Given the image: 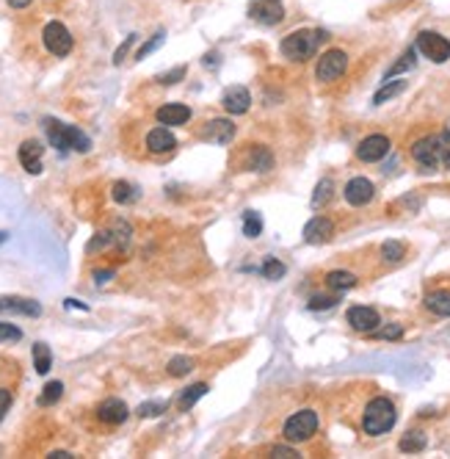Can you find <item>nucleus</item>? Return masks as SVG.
<instances>
[{
	"mask_svg": "<svg viewBox=\"0 0 450 459\" xmlns=\"http://www.w3.org/2000/svg\"><path fill=\"white\" fill-rule=\"evenodd\" d=\"M445 144H448V133H442V136H425L420 141H415L412 158L423 166L425 172H431V169H437L442 163V155L448 150Z\"/></svg>",
	"mask_w": 450,
	"mask_h": 459,
	"instance_id": "obj_4",
	"label": "nucleus"
},
{
	"mask_svg": "<svg viewBox=\"0 0 450 459\" xmlns=\"http://www.w3.org/2000/svg\"><path fill=\"white\" fill-rule=\"evenodd\" d=\"M425 307L434 313V315H442L448 318L450 315V291H434L425 296Z\"/></svg>",
	"mask_w": 450,
	"mask_h": 459,
	"instance_id": "obj_21",
	"label": "nucleus"
},
{
	"mask_svg": "<svg viewBox=\"0 0 450 459\" xmlns=\"http://www.w3.org/2000/svg\"><path fill=\"white\" fill-rule=\"evenodd\" d=\"M375 197V188L373 183L368 178H353L349 180V185H346V202L353 205V207H362V205H368L371 200Z\"/></svg>",
	"mask_w": 450,
	"mask_h": 459,
	"instance_id": "obj_10",
	"label": "nucleus"
},
{
	"mask_svg": "<svg viewBox=\"0 0 450 459\" xmlns=\"http://www.w3.org/2000/svg\"><path fill=\"white\" fill-rule=\"evenodd\" d=\"M331 191H334L331 180H321V183L315 185V194H312V207H315V210H318V207H324V205L331 200Z\"/></svg>",
	"mask_w": 450,
	"mask_h": 459,
	"instance_id": "obj_29",
	"label": "nucleus"
},
{
	"mask_svg": "<svg viewBox=\"0 0 450 459\" xmlns=\"http://www.w3.org/2000/svg\"><path fill=\"white\" fill-rule=\"evenodd\" d=\"M249 14L251 20H257L260 26H276L285 17V11H282V6L276 0H257L249 9Z\"/></svg>",
	"mask_w": 450,
	"mask_h": 459,
	"instance_id": "obj_12",
	"label": "nucleus"
},
{
	"mask_svg": "<svg viewBox=\"0 0 450 459\" xmlns=\"http://www.w3.org/2000/svg\"><path fill=\"white\" fill-rule=\"evenodd\" d=\"M61 393H64V384L61 382L45 384V393L39 396V404H42V407H50V404H55V401L61 399Z\"/></svg>",
	"mask_w": 450,
	"mask_h": 459,
	"instance_id": "obj_32",
	"label": "nucleus"
},
{
	"mask_svg": "<svg viewBox=\"0 0 450 459\" xmlns=\"http://www.w3.org/2000/svg\"><path fill=\"white\" fill-rule=\"evenodd\" d=\"M326 285L331 288V291H349L356 285V277L351 274V271H329L326 274Z\"/></svg>",
	"mask_w": 450,
	"mask_h": 459,
	"instance_id": "obj_23",
	"label": "nucleus"
},
{
	"mask_svg": "<svg viewBox=\"0 0 450 459\" xmlns=\"http://www.w3.org/2000/svg\"><path fill=\"white\" fill-rule=\"evenodd\" d=\"M221 105H224L226 114H235V117L246 114L251 105L249 89H246V86H229L224 92V97H221Z\"/></svg>",
	"mask_w": 450,
	"mask_h": 459,
	"instance_id": "obj_11",
	"label": "nucleus"
},
{
	"mask_svg": "<svg viewBox=\"0 0 450 459\" xmlns=\"http://www.w3.org/2000/svg\"><path fill=\"white\" fill-rule=\"evenodd\" d=\"M133 42H136V33H133V36H127L125 45H122V48L116 50V55H114V61H116V64H122V61H125V53L130 50V45H133Z\"/></svg>",
	"mask_w": 450,
	"mask_h": 459,
	"instance_id": "obj_44",
	"label": "nucleus"
},
{
	"mask_svg": "<svg viewBox=\"0 0 450 459\" xmlns=\"http://www.w3.org/2000/svg\"><path fill=\"white\" fill-rule=\"evenodd\" d=\"M160 42H163V31H160V33H155V36H152V42H147V45L138 50V55H136V58H147V55H150V53L160 45Z\"/></svg>",
	"mask_w": 450,
	"mask_h": 459,
	"instance_id": "obj_41",
	"label": "nucleus"
},
{
	"mask_svg": "<svg viewBox=\"0 0 450 459\" xmlns=\"http://www.w3.org/2000/svg\"><path fill=\"white\" fill-rule=\"evenodd\" d=\"M42 39L53 55H70V50H72V33L61 23H48L42 31Z\"/></svg>",
	"mask_w": 450,
	"mask_h": 459,
	"instance_id": "obj_8",
	"label": "nucleus"
},
{
	"mask_svg": "<svg viewBox=\"0 0 450 459\" xmlns=\"http://www.w3.org/2000/svg\"><path fill=\"white\" fill-rule=\"evenodd\" d=\"M163 409H166L163 401H147V404L138 407V415H141V418H155V415H160Z\"/></svg>",
	"mask_w": 450,
	"mask_h": 459,
	"instance_id": "obj_36",
	"label": "nucleus"
},
{
	"mask_svg": "<svg viewBox=\"0 0 450 459\" xmlns=\"http://www.w3.org/2000/svg\"><path fill=\"white\" fill-rule=\"evenodd\" d=\"M42 153H45V147L36 139H28L20 144V163L26 166V172H31V175L42 172Z\"/></svg>",
	"mask_w": 450,
	"mask_h": 459,
	"instance_id": "obj_15",
	"label": "nucleus"
},
{
	"mask_svg": "<svg viewBox=\"0 0 450 459\" xmlns=\"http://www.w3.org/2000/svg\"><path fill=\"white\" fill-rule=\"evenodd\" d=\"M442 163H445V169H450V147L445 150V155H442Z\"/></svg>",
	"mask_w": 450,
	"mask_h": 459,
	"instance_id": "obj_49",
	"label": "nucleus"
},
{
	"mask_svg": "<svg viewBox=\"0 0 450 459\" xmlns=\"http://www.w3.org/2000/svg\"><path fill=\"white\" fill-rule=\"evenodd\" d=\"M260 271H263L265 280H279V277H285V263H279L276 257H268Z\"/></svg>",
	"mask_w": 450,
	"mask_h": 459,
	"instance_id": "obj_34",
	"label": "nucleus"
},
{
	"mask_svg": "<svg viewBox=\"0 0 450 459\" xmlns=\"http://www.w3.org/2000/svg\"><path fill=\"white\" fill-rule=\"evenodd\" d=\"M346 67H349V55L343 50H329L324 53L321 58H318V67H315V77L321 80V83H331V80H337V77L346 72Z\"/></svg>",
	"mask_w": 450,
	"mask_h": 459,
	"instance_id": "obj_7",
	"label": "nucleus"
},
{
	"mask_svg": "<svg viewBox=\"0 0 450 459\" xmlns=\"http://www.w3.org/2000/svg\"><path fill=\"white\" fill-rule=\"evenodd\" d=\"M387 153H390V139L387 136H378V133L362 139L359 147H356V158L365 161V163H375V161H381Z\"/></svg>",
	"mask_w": 450,
	"mask_h": 459,
	"instance_id": "obj_9",
	"label": "nucleus"
},
{
	"mask_svg": "<svg viewBox=\"0 0 450 459\" xmlns=\"http://www.w3.org/2000/svg\"><path fill=\"white\" fill-rule=\"evenodd\" d=\"M337 305V296H312L309 299V310H329Z\"/></svg>",
	"mask_w": 450,
	"mask_h": 459,
	"instance_id": "obj_38",
	"label": "nucleus"
},
{
	"mask_svg": "<svg viewBox=\"0 0 450 459\" xmlns=\"http://www.w3.org/2000/svg\"><path fill=\"white\" fill-rule=\"evenodd\" d=\"M182 77H185V67H177V70H172V72H166V75L158 77V83H163V86H172V83L182 80Z\"/></svg>",
	"mask_w": 450,
	"mask_h": 459,
	"instance_id": "obj_40",
	"label": "nucleus"
},
{
	"mask_svg": "<svg viewBox=\"0 0 450 459\" xmlns=\"http://www.w3.org/2000/svg\"><path fill=\"white\" fill-rule=\"evenodd\" d=\"M331 235H334V225L324 216L309 219L307 227H304V241L307 244H326V241H331Z\"/></svg>",
	"mask_w": 450,
	"mask_h": 459,
	"instance_id": "obj_16",
	"label": "nucleus"
},
{
	"mask_svg": "<svg viewBox=\"0 0 450 459\" xmlns=\"http://www.w3.org/2000/svg\"><path fill=\"white\" fill-rule=\"evenodd\" d=\"M403 89H406V80H393V83H387V86H381V89L375 92L373 102L375 105H381V102L393 100V97H398Z\"/></svg>",
	"mask_w": 450,
	"mask_h": 459,
	"instance_id": "obj_27",
	"label": "nucleus"
},
{
	"mask_svg": "<svg viewBox=\"0 0 450 459\" xmlns=\"http://www.w3.org/2000/svg\"><path fill=\"white\" fill-rule=\"evenodd\" d=\"M204 393H207V384L204 382L191 384V387H185V393L180 396V401H177V404H180V409H191L197 401H199L202 396H204Z\"/></svg>",
	"mask_w": 450,
	"mask_h": 459,
	"instance_id": "obj_25",
	"label": "nucleus"
},
{
	"mask_svg": "<svg viewBox=\"0 0 450 459\" xmlns=\"http://www.w3.org/2000/svg\"><path fill=\"white\" fill-rule=\"evenodd\" d=\"M417 50L423 53L428 61L434 64H445L450 58V42L442 33H434V31H423L417 36Z\"/></svg>",
	"mask_w": 450,
	"mask_h": 459,
	"instance_id": "obj_6",
	"label": "nucleus"
},
{
	"mask_svg": "<svg viewBox=\"0 0 450 459\" xmlns=\"http://www.w3.org/2000/svg\"><path fill=\"white\" fill-rule=\"evenodd\" d=\"M33 365H36V374H48L53 365V355L48 349V343H36L33 346Z\"/></svg>",
	"mask_w": 450,
	"mask_h": 459,
	"instance_id": "obj_24",
	"label": "nucleus"
},
{
	"mask_svg": "<svg viewBox=\"0 0 450 459\" xmlns=\"http://www.w3.org/2000/svg\"><path fill=\"white\" fill-rule=\"evenodd\" d=\"M268 454H271V457H299V451H296V448H290V446H276V448H271V451H268Z\"/></svg>",
	"mask_w": 450,
	"mask_h": 459,
	"instance_id": "obj_42",
	"label": "nucleus"
},
{
	"mask_svg": "<svg viewBox=\"0 0 450 459\" xmlns=\"http://www.w3.org/2000/svg\"><path fill=\"white\" fill-rule=\"evenodd\" d=\"M232 136H235V125L226 122V119H210V122H204V128H202V139H204V141L229 144Z\"/></svg>",
	"mask_w": 450,
	"mask_h": 459,
	"instance_id": "obj_17",
	"label": "nucleus"
},
{
	"mask_svg": "<svg viewBox=\"0 0 450 459\" xmlns=\"http://www.w3.org/2000/svg\"><path fill=\"white\" fill-rule=\"evenodd\" d=\"M0 313H17V315H39L42 313V305L39 302H33V299H14V296H9V299H0Z\"/></svg>",
	"mask_w": 450,
	"mask_h": 459,
	"instance_id": "obj_20",
	"label": "nucleus"
},
{
	"mask_svg": "<svg viewBox=\"0 0 450 459\" xmlns=\"http://www.w3.org/2000/svg\"><path fill=\"white\" fill-rule=\"evenodd\" d=\"M315 432H318V415L312 409H301L293 418H287V423H285V437L290 443H304Z\"/></svg>",
	"mask_w": 450,
	"mask_h": 459,
	"instance_id": "obj_5",
	"label": "nucleus"
},
{
	"mask_svg": "<svg viewBox=\"0 0 450 459\" xmlns=\"http://www.w3.org/2000/svg\"><path fill=\"white\" fill-rule=\"evenodd\" d=\"M326 39L324 31H309V28H301L293 31L290 36L282 39V53L290 58V61H307L318 53V45Z\"/></svg>",
	"mask_w": 450,
	"mask_h": 459,
	"instance_id": "obj_1",
	"label": "nucleus"
},
{
	"mask_svg": "<svg viewBox=\"0 0 450 459\" xmlns=\"http://www.w3.org/2000/svg\"><path fill=\"white\" fill-rule=\"evenodd\" d=\"M412 67H415V50H412V48H409V50L403 53V55H400V61L398 64H393V67H390V70H387V80H390V77H395V75H400V72H406V70H412Z\"/></svg>",
	"mask_w": 450,
	"mask_h": 459,
	"instance_id": "obj_31",
	"label": "nucleus"
},
{
	"mask_svg": "<svg viewBox=\"0 0 450 459\" xmlns=\"http://www.w3.org/2000/svg\"><path fill=\"white\" fill-rule=\"evenodd\" d=\"M155 117H158L160 125H185V122L191 119V108L182 105V102H169V105L158 108Z\"/></svg>",
	"mask_w": 450,
	"mask_h": 459,
	"instance_id": "obj_18",
	"label": "nucleus"
},
{
	"mask_svg": "<svg viewBox=\"0 0 450 459\" xmlns=\"http://www.w3.org/2000/svg\"><path fill=\"white\" fill-rule=\"evenodd\" d=\"M67 307H80V310H89V307L83 305V302H75V299H67Z\"/></svg>",
	"mask_w": 450,
	"mask_h": 459,
	"instance_id": "obj_48",
	"label": "nucleus"
},
{
	"mask_svg": "<svg viewBox=\"0 0 450 459\" xmlns=\"http://www.w3.org/2000/svg\"><path fill=\"white\" fill-rule=\"evenodd\" d=\"M263 232V219L254 213V210H246L243 213V235L246 238H257Z\"/></svg>",
	"mask_w": 450,
	"mask_h": 459,
	"instance_id": "obj_30",
	"label": "nucleus"
},
{
	"mask_svg": "<svg viewBox=\"0 0 450 459\" xmlns=\"http://www.w3.org/2000/svg\"><path fill=\"white\" fill-rule=\"evenodd\" d=\"M9 6L11 9H26V6H31V0H9Z\"/></svg>",
	"mask_w": 450,
	"mask_h": 459,
	"instance_id": "obj_45",
	"label": "nucleus"
},
{
	"mask_svg": "<svg viewBox=\"0 0 450 459\" xmlns=\"http://www.w3.org/2000/svg\"><path fill=\"white\" fill-rule=\"evenodd\" d=\"M9 407H11V393L0 387V421H3V415L9 412Z\"/></svg>",
	"mask_w": 450,
	"mask_h": 459,
	"instance_id": "obj_43",
	"label": "nucleus"
},
{
	"mask_svg": "<svg viewBox=\"0 0 450 459\" xmlns=\"http://www.w3.org/2000/svg\"><path fill=\"white\" fill-rule=\"evenodd\" d=\"M194 368L191 357H172L169 360V377H185Z\"/></svg>",
	"mask_w": 450,
	"mask_h": 459,
	"instance_id": "obj_35",
	"label": "nucleus"
},
{
	"mask_svg": "<svg viewBox=\"0 0 450 459\" xmlns=\"http://www.w3.org/2000/svg\"><path fill=\"white\" fill-rule=\"evenodd\" d=\"M147 147H150V153H155V155L172 153L177 147V139L172 136V130L169 128H152L150 133H147Z\"/></svg>",
	"mask_w": 450,
	"mask_h": 459,
	"instance_id": "obj_19",
	"label": "nucleus"
},
{
	"mask_svg": "<svg viewBox=\"0 0 450 459\" xmlns=\"http://www.w3.org/2000/svg\"><path fill=\"white\" fill-rule=\"evenodd\" d=\"M393 426H395V404L390 399H384V396L373 399L365 407V415H362V429H365V434L378 437V434L390 432Z\"/></svg>",
	"mask_w": 450,
	"mask_h": 459,
	"instance_id": "obj_2",
	"label": "nucleus"
},
{
	"mask_svg": "<svg viewBox=\"0 0 450 459\" xmlns=\"http://www.w3.org/2000/svg\"><path fill=\"white\" fill-rule=\"evenodd\" d=\"M6 241H9V232H6V230H0V247H3Z\"/></svg>",
	"mask_w": 450,
	"mask_h": 459,
	"instance_id": "obj_50",
	"label": "nucleus"
},
{
	"mask_svg": "<svg viewBox=\"0 0 450 459\" xmlns=\"http://www.w3.org/2000/svg\"><path fill=\"white\" fill-rule=\"evenodd\" d=\"M20 338H23V332L17 330L14 324L0 321V340H20Z\"/></svg>",
	"mask_w": 450,
	"mask_h": 459,
	"instance_id": "obj_39",
	"label": "nucleus"
},
{
	"mask_svg": "<svg viewBox=\"0 0 450 459\" xmlns=\"http://www.w3.org/2000/svg\"><path fill=\"white\" fill-rule=\"evenodd\" d=\"M271 166H274V158H271V153H268L265 147H257V150L251 153L249 169H254V172H268Z\"/></svg>",
	"mask_w": 450,
	"mask_h": 459,
	"instance_id": "obj_28",
	"label": "nucleus"
},
{
	"mask_svg": "<svg viewBox=\"0 0 450 459\" xmlns=\"http://www.w3.org/2000/svg\"><path fill=\"white\" fill-rule=\"evenodd\" d=\"M114 200L119 205H130L138 200V191H136V185H130L125 180H119V183H114Z\"/></svg>",
	"mask_w": 450,
	"mask_h": 459,
	"instance_id": "obj_26",
	"label": "nucleus"
},
{
	"mask_svg": "<svg viewBox=\"0 0 450 459\" xmlns=\"http://www.w3.org/2000/svg\"><path fill=\"white\" fill-rule=\"evenodd\" d=\"M45 128H48V136H50V144L58 147V150H77V153H89L92 150V139L83 130H77L75 125L45 119Z\"/></svg>",
	"mask_w": 450,
	"mask_h": 459,
	"instance_id": "obj_3",
	"label": "nucleus"
},
{
	"mask_svg": "<svg viewBox=\"0 0 450 459\" xmlns=\"http://www.w3.org/2000/svg\"><path fill=\"white\" fill-rule=\"evenodd\" d=\"M375 338H384V340H395L403 335V327L400 324H390V327H384V330H373Z\"/></svg>",
	"mask_w": 450,
	"mask_h": 459,
	"instance_id": "obj_37",
	"label": "nucleus"
},
{
	"mask_svg": "<svg viewBox=\"0 0 450 459\" xmlns=\"http://www.w3.org/2000/svg\"><path fill=\"white\" fill-rule=\"evenodd\" d=\"M425 434L423 432H406L403 437H400V443H398V448L403 451V454H420L425 448Z\"/></svg>",
	"mask_w": 450,
	"mask_h": 459,
	"instance_id": "obj_22",
	"label": "nucleus"
},
{
	"mask_svg": "<svg viewBox=\"0 0 450 459\" xmlns=\"http://www.w3.org/2000/svg\"><path fill=\"white\" fill-rule=\"evenodd\" d=\"M50 457H53V459H70L72 454H70V451H53Z\"/></svg>",
	"mask_w": 450,
	"mask_h": 459,
	"instance_id": "obj_47",
	"label": "nucleus"
},
{
	"mask_svg": "<svg viewBox=\"0 0 450 459\" xmlns=\"http://www.w3.org/2000/svg\"><path fill=\"white\" fill-rule=\"evenodd\" d=\"M94 277H97V282H108L111 277H114V271H97Z\"/></svg>",
	"mask_w": 450,
	"mask_h": 459,
	"instance_id": "obj_46",
	"label": "nucleus"
},
{
	"mask_svg": "<svg viewBox=\"0 0 450 459\" xmlns=\"http://www.w3.org/2000/svg\"><path fill=\"white\" fill-rule=\"evenodd\" d=\"M403 255H406V247L398 244V241H387V244L381 247V257H384L387 263H398Z\"/></svg>",
	"mask_w": 450,
	"mask_h": 459,
	"instance_id": "obj_33",
	"label": "nucleus"
},
{
	"mask_svg": "<svg viewBox=\"0 0 450 459\" xmlns=\"http://www.w3.org/2000/svg\"><path fill=\"white\" fill-rule=\"evenodd\" d=\"M349 324L356 332H373V330H378L381 318H378V313H375L373 307H351Z\"/></svg>",
	"mask_w": 450,
	"mask_h": 459,
	"instance_id": "obj_14",
	"label": "nucleus"
},
{
	"mask_svg": "<svg viewBox=\"0 0 450 459\" xmlns=\"http://www.w3.org/2000/svg\"><path fill=\"white\" fill-rule=\"evenodd\" d=\"M127 415H130V409L122 399H105L100 407H97V418H100L102 423H108V426H119V423H125Z\"/></svg>",
	"mask_w": 450,
	"mask_h": 459,
	"instance_id": "obj_13",
	"label": "nucleus"
}]
</instances>
